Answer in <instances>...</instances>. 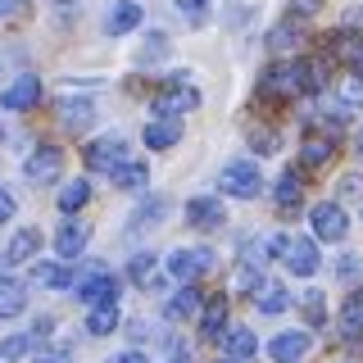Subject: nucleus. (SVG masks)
<instances>
[{"label":"nucleus","instance_id":"nucleus-1","mask_svg":"<svg viewBox=\"0 0 363 363\" xmlns=\"http://www.w3.org/2000/svg\"><path fill=\"white\" fill-rule=\"evenodd\" d=\"M213 268V250L209 245H186V250H173V255H168V277L173 281H200L204 272Z\"/></svg>","mask_w":363,"mask_h":363},{"label":"nucleus","instance_id":"nucleus-2","mask_svg":"<svg viewBox=\"0 0 363 363\" xmlns=\"http://www.w3.org/2000/svg\"><path fill=\"white\" fill-rule=\"evenodd\" d=\"M259 186H264V173H259V164H227L218 173V191L223 196H236V200H250L259 196Z\"/></svg>","mask_w":363,"mask_h":363},{"label":"nucleus","instance_id":"nucleus-3","mask_svg":"<svg viewBox=\"0 0 363 363\" xmlns=\"http://www.w3.org/2000/svg\"><path fill=\"white\" fill-rule=\"evenodd\" d=\"M86 164L96 168V173H113L118 164H128V141H123L118 132H113V136H100V141H91Z\"/></svg>","mask_w":363,"mask_h":363},{"label":"nucleus","instance_id":"nucleus-4","mask_svg":"<svg viewBox=\"0 0 363 363\" xmlns=\"http://www.w3.org/2000/svg\"><path fill=\"white\" fill-rule=\"evenodd\" d=\"M309 218H313V236H318V241H340L345 227H350V218H345L340 204H318Z\"/></svg>","mask_w":363,"mask_h":363},{"label":"nucleus","instance_id":"nucleus-5","mask_svg":"<svg viewBox=\"0 0 363 363\" xmlns=\"http://www.w3.org/2000/svg\"><path fill=\"white\" fill-rule=\"evenodd\" d=\"M309 345H313L309 332H281V336L268 340V354L277 359V363H300L304 354H309Z\"/></svg>","mask_w":363,"mask_h":363},{"label":"nucleus","instance_id":"nucleus-6","mask_svg":"<svg viewBox=\"0 0 363 363\" xmlns=\"http://www.w3.org/2000/svg\"><path fill=\"white\" fill-rule=\"evenodd\" d=\"M60 168H64V155L55 150V145H41V150H32V159H28V177L41 182V186L60 177Z\"/></svg>","mask_w":363,"mask_h":363},{"label":"nucleus","instance_id":"nucleus-7","mask_svg":"<svg viewBox=\"0 0 363 363\" xmlns=\"http://www.w3.org/2000/svg\"><path fill=\"white\" fill-rule=\"evenodd\" d=\"M286 268L295 272V277H313L318 272V245L304 241V236H295L291 250H286Z\"/></svg>","mask_w":363,"mask_h":363},{"label":"nucleus","instance_id":"nucleus-8","mask_svg":"<svg viewBox=\"0 0 363 363\" xmlns=\"http://www.w3.org/2000/svg\"><path fill=\"white\" fill-rule=\"evenodd\" d=\"M196 105H200V91L196 86H173V91H164V96L155 100V113H159V118H173V113L196 109Z\"/></svg>","mask_w":363,"mask_h":363},{"label":"nucleus","instance_id":"nucleus-9","mask_svg":"<svg viewBox=\"0 0 363 363\" xmlns=\"http://www.w3.org/2000/svg\"><path fill=\"white\" fill-rule=\"evenodd\" d=\"M82 300L91 304V309H105V304H118V281L113 277H105V272H96L91 281H82Z\"/></svg>","mask_w":363,"mask_h":363},{"label":"nucleus","instance_id":"nucleus-10","mask_svg":"<svg viewBox=\"0 0 363 363\" xmlns=\"http://www.w3.org/2000/svg\"><path fill=\"white\" fill-rule=\"evenodd\" d=\"M32 100H41V77L23 73L14 86H5V96H0V105H5V109H28Z\"/></svg>","mask_w":363,"mask_h":363},{"label":"nucleus","instance_id":"nucleus-11","mask_svg":"<svg viewBox=\"0 0 363 363\" xmlns=\"http://www.w3.org/2000/svg\"><path fill=\"white\" fill-rule=\"evenodd\" d=\"M28 309V286L18 277H0V318H18Z\"/></svg>","mask_w":363,"mask_h":363},{"label":"nucleus","instance_id":"nucleus-12","mask_svg":"<svg viewBox=\"0 0 363 363\" xmlns=\"http://www.w3.org/2000/svg\"><path fill=\"white\" fill-rule=\"evenodd\" d=\"M32 281H41V286H50V291H68L73 286V272H68L64 264H50V259H37V268H32Z\"/></svg>","mask_w":363,"mask_h":363},{"label":"nucleus","instance_id":"nucleus-13","mask_svg":"<svg viewBox=\"0 0 363 363\" xmlns=\"http://www.w3.org/2000/svg\"><path fill=\"white\" fill-rule=\"evenodd\" d=\"M55 250H60L64 259H77L86 250V227L82 223H64L60 232H55Z\"/></svg>","mask_w":363,"mask_h":363},{"label":"nucleus","instance_id":"nucleus-14","mask_svg":"<svg viewBox=\"0 0 363 363\" xmlns=\"http://www.w3.org/2000/svg\"><path fill=\"white\" fill-rule=\"evenodd\" d=\"M196 309H200V291L196 286H182L173 300H168L164 318H168V323H186V318H196Z\"/></svg>","mask_w":363,"mask_h":363},{"label":"nucleus","instance_id":"nucleus-15","mask_svg":"<svg viewBox=\"0 0 363 363\" xmlns=\"http://www.w3.org/2000/svg\"><path fill=\"white\" fill-rule=\"evenodd\" d=\"M37 245H41V232H37V227H23L14 241L5 245V264H23V259H32Z\"/></svg>","mask_w":363,"mask_h":363},{"label":"nucleus","instance_id":"nucleus-16","mask_svg":"<svg viewBox=\"0 0 363 363\" xmlns=\"http://www.w3.org/2000/svg\"><path fill=\"white\" fill-rule=\"evenodd\" d=\"M255 304H259L264 313H281L291 300H286V291H281V281H268V277H259V286H255Z\"/></svg>","mask_w":363,"mask_h":363},{"label":"nucleus","instance_id":"nucleus-17","mask_svg":"<svg viewBox=\"0 0 363 363\" xmlns=\"http://www.w3.org/2000/svg\"><path fill=\"white\" fill-rule=\"evenodd\" d=\"M177 136H182V128H177L173 118L145 123V145H150V150H168V145H177Z\"/></svg>","mask_w":363,"mask_h":363},{"label":"nucleus","instance_id":"nucleus-18","mask_svg":"<svg viewBox=\"0 0 363 363\" xmlns=\"http://www.w3.org/2000/svg\"><path fill=\"white\" fill-rule=\"evenodd\" d=\"M186 223L191 227H223V204L218 200H191L186 204Z\"/></svg>","mask_w":363,"mask_h":363},{"label":"nucleus","instance_id":"nucleus-19","mask_svg":"<svg viewBox=\"0 0 363 363\" xmlns=\"http://www.w3.org/2000/svg\"><path fill=\"white\" fill-rule=\"evenodd\" d=\"M227 354L232 359H241V363H250L259 354V340H255V332H250V327H232V332H227Z\"/></svg>","mask_w":363,"mask_h":363},{"label":"nucleus","instance_id":"nucleus-20","mask_svg":"<svg viewBox=\"0 0 363 363\" xmlns=\"http://www.w3.org/2000/svg\"><path fill=\"white\" fill-rule=\"evenodd\" d=\"M136 23H141V9H136L132 0H118V5L109 9V18H105V32H113V37H118V32H132Z\"/></svg>","mask_w":363,"mask_h":363},{"label":"nucleus","instance_id":"nucleus-21","mask_svg":"<svg viewBox=\"0 0 363 363\" xmlns=\"http://www.w3.org/2000/svg\"><path fill=\"white\" fill-rule=\"evenodd\" d=\"M223 327H227V300H223V295H213V300L204 304V323H200V332L213 340V336H223Z\"/></svg>","mask_w":363,"mask_h":363},{"label":"nucleus","instance_id":"nucleus-22","mask_svg":"<svg viewBox=\"0 0 363 363\" xmlns=\"http://www.w3.org/2000/svg\"><path fill=\"white\" fill-rule=\"evenodd\" d=\"M155 264H159V259L150 255V250H141V255H132L128 277L136 281V286H159V281H155Z\"/></svg>","mask_w":363,"mask_h":363},{"label":"nucleus","instance_id":"nucleus-23","mask_svg":"<svg viewBox=\"0 0 363 363\" xmlns=\"http://www.w3.org/2000/svg\"><path fill=\"white\" fill-rule=\"evenodd\" d=\"M109 182H113L118 191H136V186H145V168H141V164H132V159H128V164H118V168L109 173Z\"/></svg>","mask_w":363,"mask_h":363},{"label":"nucleus","instance_id":"nucleus-24","mask_svg":"<svg viewBox=\"0 0 363 363\" xmlns=\"http://www.w3.org/2000/svg\"><path fill=\"white\" fill-rule=\"evenodd\" d=\"M113 327H118V304H105V309H91V318H86V332H91V336H109Z\"/></svg>","mask_w":363,"mask_h":363},{"label":"nucleus","instance_id":"nucleus-25","mask_svg":"<svg viewBox=\"0 0 363 363\" xmlns=\"http://www.w3.org/2000/svg\"><path fill=\"white\" fill-rule=\"evenodd\" d=\"M86 200H91V186H86L82 177H77V182H68V186L60 191V209H64V213H77Z\"/></svg>","mask_w":363,"mask_h":363},{"label":"nucleus","instance_id":"nucleus-26","mask_svg":"<svg viewBox=\"0 0 363 363\" xmlns=\"http://www.w3.org/2000/svg\"><path fill=\"white\" fill-rule=\"evenodd\" d=\"M340 323H345V332H363V286L345 300V309H340Z\"/></svg>","mask_w":363,"mask_h":363},{"label":"nucleus","instance_id":"nucleus-27","mask_svg":"<svg viewBox=\"0 0 363 363\" xmlns=\"http://www.w3.org/2000/svg\"><path fill=\"white\" fill-rule=\"evenodd\" d=\"M64 123H68V128H91V118H96V113H91V105H86V100H77V105H73V100H64Z\"/></svg>","mask_w":363,"mask_h":363},{"label":"nucleus","instance_id":"nucleus-28","mask_svg":"<svg viewBox=\"0 0 363 363\" xmlns=\"http://www.w3.org/2000/svg\"><path fill=\"white\" fill-rule=\"evenodd\" d=\"M304 168H318V164H327V159H332V136H327V141H313V145H304Z\"/></svg>","mask_w":363,"mask_h":363},{"label":"nucleus","instance_id":"nucleus-29","mask_svg":"<svg viewBox=\"0 0 363 363\" xmlns=\"http://www.w3.org/2000/svg\"><path fill=\"white\" fill-rule=\"evenodd\" d=\"M295 41H300V32H295V28H286V23H281V28L277 32H268V50L272 55H281V50H291V45Z\"/></svg>","mask_w":363,"mask_h":363},{"label":"nucleus","instance_id":"nucleus-30","mask_svg":"<svg viewBox=\"0 0 363 363\" xmlns=\"http://www.w3.org/2000/svg\"><path fill=\"white\" fill-rule=\"evenodd\" d=\"M28 350H32V336H5L0 340V354L5 359H28Z\"/></svg>","mask_w":363,"mask_h":363},{"label":"nucleus","instance_id":"nucleus-31","mask_svg":"<svg viewBox=\"0 0 363 363\" xmlns=\"http://www.w3.org/2000/svg\"><path fill=\"white\" fill-rule=\"evenodd\" d=\"M300 196H304V191H300V182H295V177H281L277 182V204H281V209L300 204Z\"/></svg>","mask_w":363,"mask_h":363},{"label":"nucleus","instance_id":"nucleus-32","mask_svg":"<svg viewBox=\"0 0 363 363\" xmlns=\"http://www.w3.org/2000/svg\"><path fill=\"white\" fill-rule=\"evenodd\" d=\"M159 209H164V196L145 200V204H141V213H136V227H145V223H159Z\"/></svg>","mask_w":363,"mask_h":363},{"label":"nucleus","instance_id":"nucleus-33","mask_svg":"<svg viewBox=\"0 0 363 363\" xmlns=\"http://www.w3.org/2000/svg\"><path fill=\"white\" fill-rule=\"evenodd\" d=\"M250 145H255L259 155H272V150H277V136H272V132H255V136H250Z\"/></svg>","mask_w":363,"mask_h":363},{"label":"nucleus","instance_id":"nucleus-34","mask_svg":"<svg viewBox=\"0 0 363 363\" xmlns=\"http://www.w3.org/2000/svg\"><path fill=\"white\" fill-rule=\"evenodd\" d=\"M177 9H182L191 23H204V0H177Z\"/></svg>","mask_w":363,"mask_h":363},{"label":"nucleus","instance_id":"nucleus-35","mask_svg":"<svg viewBox=\"0 0 363 363\" xmlns=\"http://www.w3.org/2000/svg\"><path fill=\"white\" fill-rule=\"evenodd\" d=\"M0 18H28V5L23 0H0Z\"/></svg>","mask_w":363,"mask_h":363},{"label":"nucleus","instance_id":"nucleus-36","mask_svg":"<svg viewBox=\"0 0 363 363\" xmlns=\"http://www.w3.org/2000/svg\"><path fill=\"white\" fill-rule=\"evenodd\" d=\"M9 218H14V191H5V186H0V227H5Z\"/></svg>","mask_w":363,"mask_h":363},{"label":"nucleus","instance_id":"nucleus-37","mask_svg":"<svg viewBox=\"0 0 363 363\" xmlns=\"http://www.w3.org/2000/svg\"><path fill=\"white\" fill-rule=\"evenodd\" d=\"M304 309H309V323H323V295H304Z\"/></svg>","mask_w":363,"mask_h":363},{"label":"nucleus","instance_id":"nucleus-38","mask_svg":"<svg viewBox=\"0 0 363 363\" xmlns=\"http://www.w3.org/2000/svg\"><path fill=\"white\" fill-rule=\"evenodd\" d=\"M291 9H295V14H318L323 0H291Z\"/></svg>","mask_w":363,"mask_h":363},{"label":"nucleus","instance_id":"nucleus-39","mask_svg":"<svg viewBox=\"0 0 363 363\" xmlns=\"http://www.w3.org/2000/svg\"><path fill=\"white\" fill-rule=\"evenodd\" d=\"M109 363H150V359H145V354H136V350H128V354H113Z\"/></svg>","mask_w":363,"mask_h":363},{"label":"nucleus","instance_id":"nucleus-40","mask_svg":"<svg viewBox=\"0 0 363 363\" xmlns=\"http://www.w3.org/2000/svg\"><path fill=\"white\" fill-rule=\"evenodd\" d=\"M37 363H68V354L64 350H45V359H37Z\"/></svg>","mask_w":363,"mask_h":363},{"label":"nucleus","instance_id":"nucleus-41","mask_svg":"<svg viewBox=\"0 0 363 363\" xmlns=\"http://www.w3.org/2000/svg\"><path fill=\"white\" fill-rule=\"evenodd\" d=\"M359 155H363V128H359Z\"/></svg>","mask_w":363,"mask_h":363},{"label":"nucleus","instance_id":"nucleus-42","mask_svg":"<svg viewBox=\"0 0 363 363\" xmlns=\"http://www.w3.org/2000/svg\"><path fill=\"white\" fill-rule=\"evenodd\" d=\"M354 64H359V73H363V50H359V60H354Z\"/></svg>","mask_w":363,"mask_h":363},{"label":"nucleus","instance_id":"nucleus-43","mask_svg":"<svg viewBox=\"0 0 363 363\" xmlns=\"http://www.w3.org/2000/svg\"><path fill=\"white\" fill-rule=\"evenodd\" d=\"M218 363H241V359H218Z\"/></svg>","mask_w":363,"mask_h":363},{"label":"nucleus","instance_id":"nucleus-44","mask_svg":"<svg viewBox=\"0 0 363 363\" xmlns=\"http://www.w3.org/2000/svg\"><path fill=\"white\" fill-rule=\"evenodd\" d=\"M0 141H5V128H0Z\"/></svg>","mask_w":363,"mask_h":363}]
</instances>
